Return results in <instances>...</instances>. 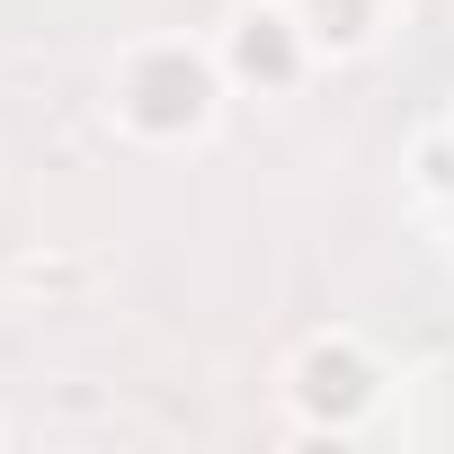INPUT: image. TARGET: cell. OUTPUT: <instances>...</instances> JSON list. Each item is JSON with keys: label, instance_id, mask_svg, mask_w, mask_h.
<instances>
[{"label": "cell", "instance_id": "obj_1", "mask_svg": "<svg viewBox=\"0 0 454 454\" xmlns=\"http://www.w3.org/2000/svg\"><path fill=\"white\" fill-rule=\"evenodd\" d=\"M303 401H312V410H330V419H348V410H365V401H374V374H365L348 348H339V365H330V348H312V356H303Z\"/></svg>", "mask_w": 454, "mask_h": 454}]
</instances>
